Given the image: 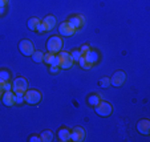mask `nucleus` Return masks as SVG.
I'll list each match as a JSON object with an SVG mask.
<instances>
[{"label":"nucleus","mask_w":150,"mask_h":142,"mask_svg":"<svg viewBox=\"0 0 150 142\" xmlns=\"http://www.w3.org/2000/svg\"><path fill=\"white\" fill-rule=\"evenodd\" d=\"M39 23H40V19H37V17H31V19L28 20V28L31 29V31H36V27Z\"/></svg>","instance_id":"21"},{"label":"nucleus","mask_w":150,"mask_h":142,"mask_svg":"<svg viewBox=\"0 0 150 142\" xmlns=\"http://www.w3.org/2000/svg\"><path fill=\"white\" fill-rule=\"evenodd\" d=\"M68 23L71 24L72 27H73L74 29H80L82 25H84V17L81 16V15H76V16H71L68 19Z\"/></svg>","instance_id":"10"},{"label":"nucleus","mask_w":150,"mask_h":142,"mask_svg":"<svg viewBox=\"0 0 150 142\" xmlns=\"http://www.w3.org/2000/svg\"><path fill=\"white\" fill-rule=\"evenodd\" d=\"M19 51L24 56H32L35 52V45L31 40H21L19 43Z\"/></svg>","instance_id":"5"},{"label":"nucleus","mask_w":150,"mask_h":142,"mask_svg":"<svg viewBox=\"0 0 150 142\" xmlns=\"http://www.w3.org/2000/svg\"><path fill=\"white\" fill-rule=\"evenodd\" d=\"M60 56V69H69L73 65V60H72V56L69 52H59Z\"/></svg>","instance_id":"6"},{"label":"nucleus","mask_w":150,"mask_h":142,"mask_svg":"<svg viewBox=\"0 0 150 142\" xmlns=\"http://www.w3.org/2000/svg\"><path fill=\"white\" fill-rule=\"evenodd\" d=\"M32 59H33L35 63L40 64V63H42V61H44V53H42L41 51H35L33 54H32Z\"/></svg>","instance_id":"17"},{"label":"nucleus","mask_w":150,"mask_h":142,"mask_svg":"<svg viewBox=\"0 0 150 142\" xmlns=\"http://www.w3.org/2000/svg\"><path fill=\"white\" fill-rule=\"evenodd\" d=\"M101 101V98H100V94H91V96L88 97V104L91 106H96L97 104Z\"/></svg>","instance_id":"18"},{"label":"nucleus","mask_w":150,"mask_h":142,"mask_svg":"<svg viewBox=\"0 0 150 142\" xmlns=\"http://www.w3.org/2000/svg\"><path fill=\"white\" fill-rule=\"evenodd\" d=\"M71 56H72V60H73V63L76 61V63H79L80 57L82 56V53L80 52V49H74L73 52H71Z\"/></svg>","instance_id":"22"},{"label":"nucleus","mask_w":150,"mask_h":142,"mask_svg":"<svg viewBox=\"0 0 150 142\" xmlns=\"http://www.w3.org/2000/svg\"><path fill=\"white\" fill-rule=\"evenodd\" d=\"M36 31L39 32V33H44V32H47V27H45V24H44V21L40 20V23L37 24V27H36Z\"/></svg>","instance_id":"25"},{"label":"nucleus","mask_w":150,"mask_h":142,"mask_svg":"<svg viewBox=\"0 0 150 142\" xmlns=\"http://www.w3.org/2000/svg\"><path fill=\"white\" fill-rule=\"evenodd\" d=\"M85 138V130L81 126H76L73 128V130L71 131V141L73 142H81Z\"/></svg>","instance_id":"8"},{"label":"nucleus","mask_w":150,"mask_h":142,"mask_svg":"<svg viewBox=\"0 0 150 142\" xmlns=\"http://www.w3.org/2000/svg\"><path fill=\"white\" fill-rule=\"evenodd\" d=\"M8 4V0H0V7H7Z\"/></svg>","instance_id":"30"},{"label":"nucleus","mask_w":150,"mask_h":142,"mask_svg":"<svg viewBox=\"0 0 150 142\" xmlns=\"http://www.w3.org/2000/svg\"><path fill=\"white\" fill-rule=\"evenodd\" d=\"M42 21H44V24L47 27V31H52L54 28V25H56V17L53 15H48Z\"/></svg>","instance_id":"15"},{"label":"nucleus","mask_w":150,"mask_h":142,"mask_svg":"<svg viewBox=\"0 0 150 142\" xmlns=\"http://www.w3.org/2000/svg\"><path fill=\"white\" fill-rule=\"evenodd\" d=\"M94 110H96V113L98 114L100 117H108V116H110L112 112H113V106L109 102H106V101H100V102L94 106Z\"/></svg>","instance_id":"3"},{"label":"nucleus","mask_w":150,"mask_h":142,"mask_svg":"<svg viewBox=\"0 0 150 142\" xmlns=\"http://www.w3.org/2000/svg\"><path fill=\"white\" fill-rule=\"evenodd\" d=\"M4 11H6V7H0V16L4 13Z\"/></svg>","instance_id":"32"},{"label":"nucleus","mask_w":150,"mask_h":142,"mask_svg":"<svg viewBox=\"0 0 150 142\" xmlns=\"http://www.w3.org/2000/svg\"><path fill=\"white\" fill-rule=\"evenodd\" d=\"M28 89V81H27L25 77H16L12 83V92L17 93V92H21V93H25V90Z\"/></svg>","instance_id":"4"},{"label":"nucleus","mask_w":150,"mask_h":142,"mask_svg":"<svg viewBox=\"0 0 150 142\" xmlns=\"http://www.w3.org/2000/svg\"><path fill=\"white\" fill-rule=\"evenodd\" d=\"M1 85H3V90H4V92H7V90H12V84L9 83V81H7V83H3Z\"/></svg>","instance_id":"26"},{"label":"nucleus","mask_w":150,"mask_h":142,"mask_svg":"<svg viewBox=\"0 0 150 142\" xmlns=\"http://www.w3.org/2000/svg\"><path fill=\"white\" fill-rule=\"evenodd\" d=\"M98 84L101 88H108V86H110V78L109 77H102Z\"/></svg>","instance_id":"23"},{"label":"nucleus","mask_w":150,"mask_h":142,"mask_svg":"<svg viewBox=\"0 0 150 142\" xmlns=\"http://www.w3.org/2000/svg\"><path fill=\"white\" fill-rule=\"evenodd\" d=\"M137 130H138V133L147 136V134L150 133V121L149 119H141V121L137 124Z\"/></svg>","instance_id":"11"},{"label":"nucleus","mask_w":150,"mask_h":142,"mask_svg":"<svg viewBox=\"0 0 150 142\" xmlns=\"http://www.w3.org/2000/svg\"><path fill=\"white\" fill-rule=\"evenodd\" d=\"M62 48V40L60 36H52L47 41V49L51 53H59Z\"/></svg>","instance_id":"1"},{"label":"nucleus","mask_w":150,"mask_h":142,"mask_svg":"<svg viewBox=\"0 0 150 142\" xmlns=\"http://www.w3.org/2000/svg\"><path fill=\"white\" fill-rule=\"evenodd\" d=\"M125 78H126V74H125L124 71L114 72V74L112 76V78H110V85L116 86V88L122 86L124 85V83H125Z\"/></svg>","instance_id":"7"},{"label":"nucleus","mask_w":150,"mask_h":142,"mask_svg":"<svg viewBox=\"0 0 150 142\" xmlns=\"http://www.w3.org/2000/svg\"><path fill=\"white\" fill-rule=\"evenodd\" d=\"M57 137H59V139L61 142H68L71 141V130L67 128H61L59 130V133H57Z\"/></svg>","instance_id":"14"},{"label":"nucleus","mask_w":150,"mask_h":142,"mask_svg":"<svg viewBox=\"0 0 150 142\" xmlns=\"http://www.w3.org/2000/svg\"><path fill=\"white\" fill-rule=\"evenodd\" d=\"M1 100H3V104L6 106H13L15 105V98H13V92L12 90H7L3 93V97H1Z\"/></svg>","instance_id":"13"},{"label":"nucleus","mask_w":150,"mask_h":142,"mask_svg":"<svg viewBox=\"0 0 150 142\" xmlns=\"http://www.w3.org/2000/svg\"><path fill=\"white\" fill-rule=\"evenodd\" d=\"M28 141L29 142H41V138H40V137H37V136H31Z\"/></svg>","instance_id":"29"},{"label":"nucleus","mask_w":150,"mask_h":142,"mask_svg":"<svg viewBox=\"0 0 150 142\" xmlns=\"http://www.w3.org/2000/svg\"><path fill=\"white\" fill-rule=\"evenodd\" d=\"M84 59H85V61L88 64H91V65H93V64H96L97 61H98V59H100V56H98V53H97L96 51H89V52H86V53L84 54Z\"/></svg>","instance_id":"12"},{"label":"nucleus","mask_w":150,"mask_h":142,"mask_svg":"<svg viewBox=\"0 0 150 142\" xmlns=\"http://www.w3.org/2000/svg\"><path fill=\"white\" fill-rule=\"evenodd\" d=\"M59 69H60V66H54V65H49V72H51L52 74H54V73H57L59 72Z\"/></svg>","instance_id":"28"},{"label":"nucleus","mask_w":150,"mask_h":142,"mask_svg":"<svg viewBox=\"0 0 150 142\" xmlns=\"http://www.w3.org/2000/svg\"><path fill=\"white\" fill-rule=\"evenodd\" d=\"M24 100L29 105H36L41 101V93L36 89H27L24 93Z\"/></svg>","instance_id":"2"},{"label":"nucleus","mask_w":150,"mask_h":142,"mask_svg":"<svg viewBox=\"0 0 150 142\" xmlns=\"http://www.w3.org/2000/svg\"><path fill=\"white\" fill-rule=\"evenodd\" d=\"M59 32H60V35H61V36L69 37V36H72V35H74L76 29H74L73 27H72L71 24L68 23V21H64V23L60 24V27H59Z\"/></svg>","instance_id":"9"},{"label":"nucleus","mask_w":150,"mask_h":142,"mask_svg":"<svg viewBox=\"0 0 150 142\" xmlns=\"http://www.w3.org/2000/svg\"><path fill=\"white\" fill-rule=\"evenodd\" d=\"M89 51H91V47H89L88 44H84V45L81 47V49H80V52H81L82 54H85L86 52H89Z\"/></svg>","instance_id":"27"},{"label":"nucleus","mask_w":150,"mask_h":142,"mask_svg":"<svg viewBox=\"0 0 150 142\" xmlns=\"http://www.w3.org/2000/svg\"><path fill=\"white\" fill-rule=\"evenodd\" d=\"M13 98H15V104H17V105H21L23 102H25V100H24V93H21V92L13 93Z\"/></svg>","instance_id":"20"},{"label":"nucleus","mask_w":150,"mask_h":142,"mask_svg":"<svg viewBox=\"0 0 150 142\" xmlns=\"http://www.w3.org/2000/svg\"><path fill=\"white\" fill-rule=\"evenodd\" d=\"M79 64H80V66H81L82 69H89V68H92V65L91 64H88L86 61H85V59H84V54H82L81 57H80V60H79Z\"/></svg>","instance_id":"24"},{"label":"nucleus","mask_w":150,"mask_h":142,"mask_svg":"<svg viewBox=\"0 0 150 142\" xmlns=\"http://www.w3.org/2000/svg\"><path fill=\"white\" fill-rule=\"evenodd\" d=\"M40 138H41V142H51L53 141V133L51 130H44L40 136Z\"/></svg>","instance_id":"16"},{"label":"nucleus","mask_w":150,"mask_h":142,"mask_svg":"<svg viewBox=\"0 0 150 142\" xmlns=\"http://www.w3.org/2000/svg\"><path fill=\"white\" fill-rule=\"evenodd\" d=\"M9 78H11V73L8 71H6V69H1L0 71V84L9 81Z\"/></svg>","instance_id":"19"},{"label":"nucleus","mask_w":150,"mask_h":142,"mask_svg":"<svg viewBox=\"0 0 150 142\" xmlns=\"http://www.w3.org/2000/svg\"><path fill=\"white\" fill-rule=\"evenodd\" d=\"M3 93H4V90H3V85L0 84V98L3 97Z\"/></svg>","instance_id":"31"}]
</instances>
